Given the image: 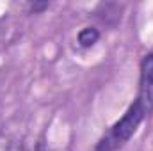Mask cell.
<instances>
[{
	"label": "cell",
	"mask_w": 153,
	"mask_h": 151,
	"mask_svg": "<svg viewBox=\"0 0 153 151\" xmlns=\"http://www.w3.org/2000/svg\"><path fill=\"white\" fill-rule=\"evenodd\" d=\"M146 114L141 109V105L137 101H134L128 110L123 114V117L119 121H116L111 126V130L98 141L96 150L94 151H117L121 150L130 139L132 135L137 132L139 124L144 121Z\"/></svg>",
	"instance_id": "cell-1"
},
{
	"label": "cell",
	"mask_w": 153,
	"mask_h": 151,
	"mask_svg": "<svg viewBox=\"0 0 153 151\" xmlns=\"http://www.w3.org/2000/svg\"><path fill=\"white\" fill-rule=\"evenodd\" d=\"M144 114L153 112V53L144 55L141 61V76H139V94L135 100Z\"/></svg>",
	"instance_id": "cell-2"
},
{
	"label": "cell",
	"mask_w": 153,
	"mask_h": 151,
	"mask_svg": "<svg viewBox=\"0 0 153 151\" xmlns=\"http://www.w3.org/2000/svg\"><path fill=\"white\" fill-rule=\"evenodd\" d=\"M100 38V32L94 27H85L78 32V44L82 48H91Z\"/></svg>",
	"instance_id": "cell-3"
},
{
	"label": "cell",
	"mask_w": 153,
	"mask_h": 151,
	"mask_svg": "<svg viewBox=\"0 0 153 151\" xmlns=\"http://www.w3.org/2000/svg\"><path fill=\"white\" fill-rule=\"evenodd\" d=\"M45 7H48V4H46V2H43V4H34V5H32V11H34V13H38V11H41V9H45Z\"/></svg>",
	"instance_id": "cell-4"
}]
</instances>
